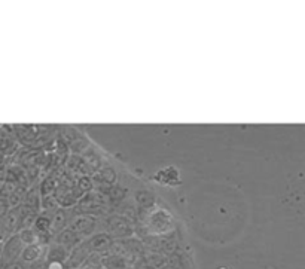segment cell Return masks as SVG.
<instances>
[{
    "label": "cell",
    "instance_id": "obj_13",
    "mask_svg": "<svg viewBox=\"0 0 305 269\" xmlns=\"http://www.w3.org/2000/svg\"><path fill=\"white\" fill-rule=\"evenodd\" d=\"M154 195L149 190H139L136 194V201L141 208H149L154 205Z\"/></svg>",
    "mask_w": 305,
    "mask_h": 269
},
{
    "label": "cell",
    "instance_id": "obj_27",
    "mask_svg": "<svg viewBox=\"0 0 305 269\" xmlns=\"http://www.w3.org/2000/svg\"><path fill=\"white\" fill-rule=\"evenodd\" d=\"M88 269H93V268H88Z\"/></svg>",
    "mask_w": 305,
    "mask_h": 269
},
{
    "label": "cell",
    "instance_id": "obj_25",
    "mask_svg": "<svg viewBox=\"0 0 305 269\" xmlns=\"http://www.w3.org/2000/svg\"><path fill=\"white\" fill-rule=\"evenodd\" d=\"M0 269H3V265L2 263H0Z\"/></svg>",
    "mask_w": 305,
    "mask_h": 269
},
{
    "label": "cell",
    "instance_id": "obj_2",
    "mask_svg": "<svg viewBox=\"0 0 305 269\" xmlns=\"http://www.w3.org/2000/svg\"><path fill=\"white\" fill-rule=\"evenodd\" d=\"M23 248H24V244L21 243L18 234L11 235L3 243V250H2V256H0V263H2L3 266H6L9 263L18 262L20 256L23 253Z\"/></svg>",
    "mask_w": 305,
    "mask_h": 269
},
{
    "label": "cell",
    "instance_id": "obj_7",
    "mask_svg": "<svg viewBox=\"0 0 305 269\" xmlns=\"http://www.w3.org/2000/svg\"><path fill=\"white\" fill-rule=\"evenodd\" d=\"M70 222V214L67 211V208H58L55 213H52L51 216V234L57 235L69 226Z\"/></svg>",
    "mask_w": 305,
    "mask_h": 269
},
{
    "label": "cell",
    "instance_id": "obj_26",
    "mask_svg": "<svg viewBox=\"0 0 305 269\" xmlns=\"http://www.w3.org/2000/svg\"><path fill=\"white\" fill-rule=\"evenodd\" d=\"M219 269H226V268H219Z\"/></svg>",
    "mask_w": 305,
    "mask_h": 269
},
{
    "label": "cell",
    "instance_id": "obj_1",
    "mask_svg": "<svg viewBox=\"0 0 305 269\" xmlns=\"http://www.w3.org/2000/svg\"><path fill=\"white\" fill-rule=\"evenodd\" d=\"M103 224L106 229V234H109L113 240H127V238H131L134 234L131 222L121 214L107 216Z\"/></svg>",
    "mask_w": 305,
    "mask_h": 269
},
{
    "label": "cell",
    "instance_id": "obj_6",
    "mask_svg": "<svg viewBox=\"0 0 305 269\" xmlns=\"http://www.w3.org/2000/svg\"><path fill=\"white\" fill-rule=\"evenodd\" d=\"M45 253V248L41 243H36V244H30V246H24L23 248V253L20 256V262L24 263V265H34L37 263Z\"/></svg>",
    "mask_w": 305,
    "mask_h": 269
},
{
    "label": "cell",
    "instance_id": "obj_17",
    "mask_svg": "<svg viewBox=\"0 0 305 269\" xmlns=\"http://www.w3.org/2000/svg\"><path fill=\"white\" fill-rule=\"evenodd\" d=\"M84 153H85V155H84V162L87 165H90L93 170H98L100 165H101V161H100L97 153H94V152H84Z\"/></svg>",
    "mask_w": 305,
    "mask_h": 269
},
{
    "label": "cell",
    "instance_id": "obj_9",
    "mask_svg": "<svg viewBox=\"0 0 305 269\" xmlns=\"http://www.w3.org/2000/svg\"><path fill=\"white\" fill-rule=\"evenodd\" d=\"M101 266L104 269H127L128 268V260L124 259L122 256L118 254H107L106 257H101Z\"/></svg>",
    "mask_w": 305,
    "mask_h": 269
},
{
    "label": "cell",
    "instance_id": "obj_19",
    "mask_svg": "<svg viewBox=\"0 0 305 269\" xmlns=\"http://www.w3.org/2000/svg\"><path fill=\"white\" fill-rule=\"evenodd\" d=\"M79 189L84 192V194H87V192L91 189V180H90L88 177H85V176L81 177V179H79Z\"/></svg>",
    "mask_w": 305,
    "mask_h": 269
},
{
    "label": "cell",
    "instance_id": "obj_24",
    "mask_svg": "<svg viewBox=\"0 0 305 269\" xmlns=\"http://www.w3.org/2000/svg\"><path fill=\"white\" fill-rule=\"evenodd\" d=\"M2 250H3V243H0V256H2Z\"/></svg>",
    "mask_w": 305,
    "mask_h": 269
},
{
    "label": "cell",
    "instance_id": "obj_15",
    "mask_svg": "<svg viewBox=\"0 0 305 269\" xmlns=\"http://www.w3.org/2000/svg\"><path fill=\"white\" fill-rule=\"evenodd\" d=\"M100 177L106 184H113L117 181V171L112 167H103L100 170Z\"/></svg>",
    "mask_w": 305,
    "mask_h": 269
},
{
    "label": "cell",
    "instance_id": "obj_22",
    "mask_svg": "<svg viewBox=\"0 0 305 269\" xmlns=\"http://www.w3.org/2000/svg\"><path fill=\"white\" fill-rule=\"evenodd\" d=\"M6 238H9V237H8V234H6V230H5L2 222H0V243H3V240H6Z\"/></svg>",
    "mask_w": 305,
    "mask_h": 269
},
{
    "label": "cell",
    "instance_id": "obj_18",
    "mask_svg": "<svg viewBox=\"0 0 305 269\" xmlns=\"http://www.w3.org/2000/svg\"><path fill=\"white\" fill-rule=\"evenodd\" d=\"M11 208H9V204H8V200H5V198H0V222H2L3 219H5V216L8 214V211H9Z\"/></svg>",
    "mask_w": 305,
    "mask_h": 269
},
{
    "label": "cell",
    "instance_id": "obj_4",
    "mask_svg": "<svg viewBox=\"0 0 305 269\" xmlns=\"http://www.w3.org/2000/svg\"><path fill=\"white\" fill-rule=\"evenodd\" d=\"M91 254H93V253L90 251L87 243H85V241L79 243L74 248H71V251H70V254H69V259H67V262L64 263L66 269H78V268L84 266L85 262H87V259H88Z\"/></svg>",
    "mask_w": 305,
    "mask_h": 269
},
{
    "label": "cell",
    "instance_id": "obj_10",
    "mask_svg": "<svg viewBox=\"0 0 305 269\" xmlns=\"http://www.w3.org/2000/svg\"><path fill=\"white\" fill-rule=\"evenodd\" d=\"M70 250L64 248L60 244H55L52 247H49V251L47 254V262H60V263H66L69 259Z\"/></svg>",
    "mask_w": 305,
    "mask_h": 269
},
{
    "label": "cell",
    "instance_id": "obj_5",
    "mask_svg": "<svg viewBox=\"0 0 305 269\" xmlns=\"http://www.w3.org/2000/svg\"><path fill=\"white\" fill-rule=\"evenodd\" d=\"M113 241H115V240H113L109 234L100 232V234H95V235L90 237L85 243H87V246H88L91 253L101 254V253L110 251V247H112Z\"/></svg>",
    "mask_w": 305,
    "mask_h": 269
},
{
    "label": "cell",
    "instance_id": "obj_3",
    "mask_svg": "<svg viewBox=\"0 0 305 269\" xmlns=\"http://www.w3.org/2000/svg\"><path fill=\"white\" fill-rule=\"evenodd\" d=\"M95 226H97V220L93 216L79 214V216L73 217L69 222V227L67 229L73 230V232L78 234L79 237H87V235H91L94 232Z\"/></svg>",
    "mask_w": 305,
    "mask_h": 269
},
{
    "label": "cell",
    "instance_id": "obj_14",
    "mask_svg": "<svg viewBox=\"0 0 305 269\" xmlns=\"http://www.w3.org/2000/svg\"><path fill=\"white\" fill-rule=\"evenodd\" d=\"M58 200L54 197V195H49V197H44L41 200V208L45 210V213H55L58 210Z\"/></svg>",
    "mask_w": 305,
    "mask_h": 269
},
{
    "label": "cell",
    "instance_id": "obj_11",
    "mask_svg": "<svg viewBox=\"0 0 305 269\" xmlns=\"http://www.w3.org/2000/svg\"><path fill=\"white\" fill-rule=\"evenodd\" d=\"M33 229L37 232V235L51 232V217H45V214H37Z\"/></svg>",
    "mask_w": 305,
    "mask_h": 269
},
{
    "label": "cell",
    "instance_id": "obj_12",
    "mask_svg": "<svg viewBox=\"0 0 305 269\" xmlns=\"http://www.w3.org/2000/svg\"><path fill=\"white\" fill-rule=\"evenodd\" d=\"M17 234H18V237H20V240H21V243L24 246H30V244L39 243V235H37V232H36L33 227H30V229H21L20 232H17Z\"/></svg>",
    "mask_w": 305,
    "mask_h": 269
},
{
    "label": "cell",
    "instance_id": "obj_21",
    "mask_svg": "<svg viewBox=\"0 0 305 269\" xmlns=\"http://www.w3.org/2000/svg\"><path fill=\"white\" fill-rule=\"evenodd\" d=\"M3 269H27V268L24 266V263H21L18 260V262H14V263H9V265L3 266Z\"/></svg>",
    "mask_w": 305,
    "mask_h": 269
},
{
    "label": "cell",
    "instance_id": "obj_8",
    "mask_svg": "<svg viewBox=\"0 0 305 269\" xmlns=\"http://www.w3.org/2000/svg\"><path fill=\"white\" fill-rule=\"evenodd\" d=\"M81 238H82V237H79L78 234H74L73 230L64 229L63 232L57 234L55 243L60 244V246H63V247L67 248V250H71V248H74L76 246H78V244L81 243Z\"/></svg>",
    "mask_w": 305,
    "mask_h": 269
},
{
    "label": "cell",
    "instance_id": "obj_16",
    "mask_svg": "<svg viewBox=\"0 0 305 269\" xmlns=\"http://www.w3.org/2000/svg\"><path fill=\"white\" fill-rule=\"evenodd\" d=\"M57 190V184H55V181H54V179L52 177H48V179H45L44 180V183L41 184V194L44 195V197H49V195H54V192Z\"/></svg>",
    "mask_w": 305,
    "mask_h": 269
},
{
    "label": "cell",
    "instance_id": "obj_20",
    "mask_svg": "<svg viewBox=\"0 0 305 269\" xmlns=\"http://www.w3.org/2000/svg\"><path fill=\"white\" fill-rule=\"evenodd\" d=\"M45 269H66V266L64 263H60V262H47Z\"/></svg>",
    "mask_w": 305,
    "mask_h": 269
},
{
    "label": "cell",
    "instance_id": "obj_23",
    "mask_svg": "<svg viewBox=\"0 0 305 269\" xmlns=\"http://www.w3.org/2000/svg\"><path fill=\"white\" fill-rule=\"evenodd\" d=\"M5 174H6V171L0 170V189H2V186H3V183H5Z\"/></svg>",
    "mask_w": 305,
    "mask_h": 269
}]
</instances>
